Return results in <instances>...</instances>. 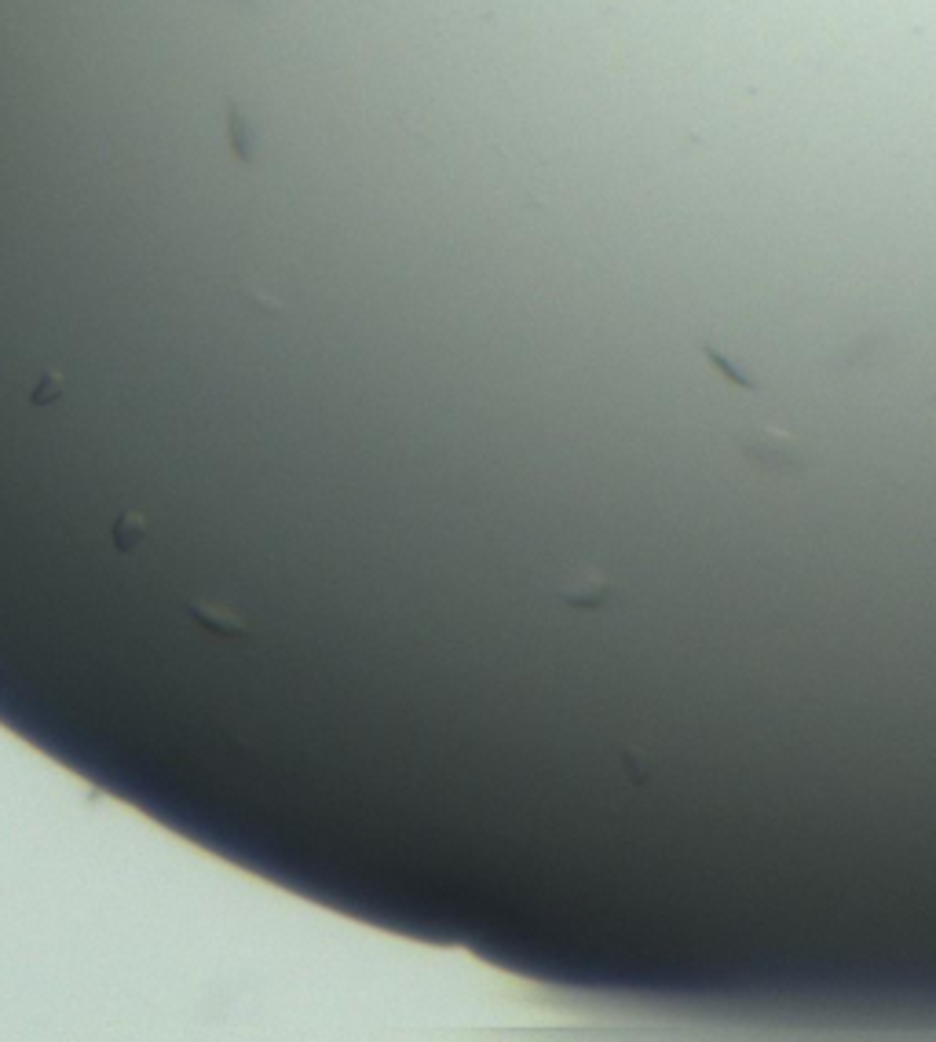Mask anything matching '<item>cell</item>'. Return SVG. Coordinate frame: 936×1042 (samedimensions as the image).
I'll return each mask as SVG.
<instances>
[{
    "mask_svg": "<svg viewBox=\"0 0 936 1042\" xmlns=\"http://www.w3.org/2000/svg\"><path fill=\"white\" fill-rule=\"evenodd\" d=\"M739 447H743L746 461L757 472H768V476H798L809 465L805 450H801V439L790 436V432H779L772 425L746 428L739 436Z\"/></svg>",
    "mask_w": 936,
    "mask_h": 1042,
    "instance_id": "obj_1",
    "label": "cell"
},
{
    "mask_svg": "<svg viewBox=\"0 0 936 1042\" xmlns=\"http://www.w3.org/2000/svg\"><path fill=\"white\" fill-rule=\"evenodd\" d=\"M607 593H611V582H607L600 571H585L575 585L564 589V600H571L575 607H596V604H604Z\"/></svg>",
    "mask_w": 936,
    "mask_h": 1042,
    "instance_id": "obj_2",
    "label": "cell"
},
{
    "mask_svg": "<svg viewBox=\"0 0 936 1042\" xmlns=\"http://www.w3.org/2000/svg\"><path fill=\"white\" fill-rule=\"evenodd\" d=\"M702 355H706V359H710L713 366H717V370H721V377H724V381H732L735 388H743V392H757V388H761V384H757V381H750V377H746V373H739V370H735L732 362L724 359V355H721V351H717V348H713V344H702Z\"/></svg>",
    "mask_w": 936,
    "mask_h": 1042,
    "instance_id": "obj_3",
    "label": "cell"
}]
</instances>
